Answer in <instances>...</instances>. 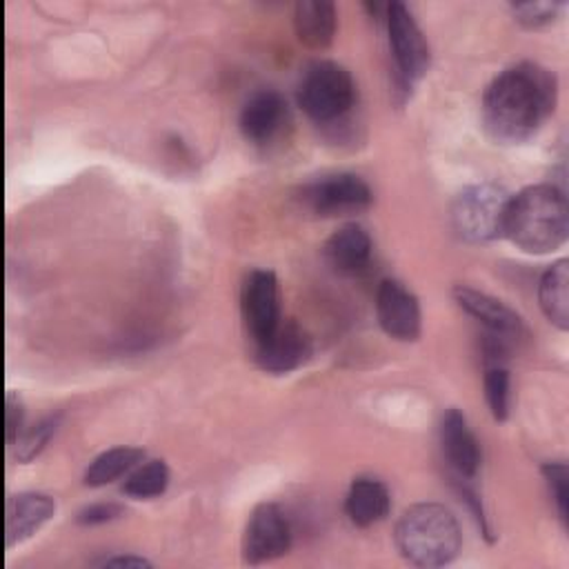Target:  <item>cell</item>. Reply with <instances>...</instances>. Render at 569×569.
<instances>
[{"label":"cell","mask_w":569,"mask_h":569,"mask_svg":"<svg viewBox=\"0 0 569 569\" xmlns=\"http://www.w3.org/2000/svg\"><path fill=\"white\" fill-rule=\"evenodd\" d=\"M556 78L533 62L505 69L485 91L482 124L491 140L516 144L531 138L551 116Z\"/></svg>","instance_id":"obj_1"},{"label":"cell","mask_w":569,"mask_h":569,"mask_svg":"<svg viewBox=\"0 0 569 569\" xmlns=\"http://www.w3.org/2000/svg\"><path fill=\"white\" fill-rule=\"evenodd\" d=\"M569 233L567 196L556 184H533L509 198L505 231L518 249L547 253L558 249Z\"/></svg>","instance_id":"obj_2"},{"label":"cell","mask_w":569,"mask_h":569,"mask_svg":"<svg viewBox=\"0 0 569 569\" xmlns=\"http://www.w3.org/2000/svg\"><path fill=\"white\" fill-rule=\"evenodd\" d=\"M460 527L456 516L438 502L409 507L396 525V547L416 567L449 565L460 551Z\"/></svg>","instance_id":"obj_3"},{"label":"cell","mask_w":569,"mask_h":569,"mask_svg":"<svg viewBox=\"0 0 569 569\" xmlns=\"http://www.w3.org/2000/svg\"><path fill=\"white\" fill-rule=\"evenodd\" d=\"M356 100L351 73L331 60H320L307 67L298 84V104L316 122L340 120Z\"/></svg>","instance_id":"obj_4"},{"label":"cell","mask_w":569,"mask_h":569,"mask_svg":"<svg viewBox=\"0 0 569 569\" xmlns=\"http://www.w3.org/2000/svg\"><path fill=\"white\" fill-rule=\"evenodd\" d=\"M509 198L511 196L493 182H480L462 189L451 207L456 233L467 242L502 238Z\"/></svg>","instance_id":"obj_5"},{"label":"cell","mask_w":569,"mask_h":569,"mask_svg":"<svg viewBox=\"0 0 569 569\" xmlns=\"http://www.w3.org/2000/svg\"><path fill=\"white\" fill-rule=\"evenodd\" d=\"M385 18L398 78L405 82V87H409L429 69V44L411 11L402 2H389Z\"/></svg>","instance_id":"obj_6"},{"label":"cell","mask_w":569,"mask_h":569,"mask_svg":"<svg viewBox=\"0 0 569 569\" xmlns=\"http://www.w3.org/2000/svg\"><path fill=\"white\" fill-rule=\"evenodd\" d=\"M291 525L282 509L273 502L258 505L247 522L242 553L249 565H260L284 556L291 547Z\"/></svg>","instance_id":"obj_7"},{"label":"cell","mask_w":569,"mask_h":569,"mask_svg":"<svg viewBox=\"0 0 569 569\" xmlns=\"http://www.w3.org/2000/svg\"><path fill=\"white\" fill-rule=\"evenodd\" d=\"M240 309L253 345L267 340L280 325L278 280L269 269H253L247 273L240 291Z\"/></svg>","instance_id":"obj_8"},{"label":"cell","mask_w":569,"mask_h":569,"mask_svg":"<svg viewBox=\"0 0 569 569\" xmlns=\"http://www.w3.org/2000/svg\"><path fill=\"white\" fill-rule=\"evenodd\" d=\"M302 198L318 216H347L367 209L373 193L362 178L353 173H333L311 182Z\"/></svg>","instance_id":"obj_9"},{"label":"cell","mask_w":569,"mask_h":569,"mask_svg":"<svg viewBox=\"0 0 569 569\" xmlns=\"http://www.w3.org/2000/svg\"><path fill=\"white\" fill-rule=\"evenodd\" d=\"M376 316L382 331L396 340L411 342L420 336L418 298L398 280H382L378 284Z\"/></svg>","instance_id":"obj_10"},{"label":"cell","mask_w":569,"mask_h":569,"mask_svg":"<svg viewBox=\"0 0 569 569\" xmlns=\"http://www.w3.org/2000/svg\"><path fill=\"white\" fill-rule=\"evenodd\" d=\"M311 356V340L296 322H282L276 331L256 345V362L267 373H289L302 367Z\"/></svg>","instance_id":"obj_11"},{"label":"cell","mask_w":569,"mask_h":569,"mask_svg":"<svg viewBox=\"0 0 569 569\" xmlns=\"http://www.w3.org/2000/svg\"><path fill=\"white\" fill-rule=\"evenodd\" d=\"M453 300L462 311L476 318L489 331V336L507 342L511 338H518L522 331V320L518 318V313L489 293L458 284L453 287Z\"/></svg>","instance_id":"obj_12"},{"label":"cell","mask_w":569,"mask_h":569,"mask_svg":"<svg viewBox=\"0 0 569 569\" xmlns=\"http://www.w3.org/2000/svg\"><path fill=\"white\" fill-rule=\"evenodd\" d=\"M56 513V502L47 493L22 491L7 498V549L31 538Z\"/></svg>","instance_id":"obj_13"},{"label":"cell","mask_w":569,"mask_h":569,"mask_svg":"<svg viewBox=\"0 0 569 569\" xmlns=\"http://www.w3.org/2000/svg\"><path fill=\"white\" fill-rule=\"evenodd\" d=\"M287 118V102L273 89L253 93L240 111V131L249 142L262 144L271 140Z\"/></svg>","instance_id":"obj_14"},{"label":"cell","mask_w":569,"mask_h":569,"mask_svg":"<svg viewBox=\"0 0 569 569\" xmlns=\"http://www.w3.org/2000/svg\"><path fill=\"white\" fill-rule=\"evenodd\" d=\"M440 442L449 465L458 476L471 478L480 467V447L465 416L458 409H447L440 420Z\"/></svg>","instance_id":"obj_15"},{"label":"cell","mask_w":569,"mask_h":569,"mask_svg":"<svg viewBox=\"0 0 569 569\" xmlns=\"http://www.w3.org/2000/svg\"><path fill=\"white\" fill-rule=\"evenodd\" d=\"M322 253L329 267H333L338 273L351 276L367 267L371 258V238L360 224L349 222L329 236Z\"/></svg>","instance_id":"obj_16"},{"label":"cell","mask_w":569,"mask_h":569,"mask_svg":"<svg viewBox=\"0 0 569 569\" xmlns=\"http://www.w3.org/2000/svg\"><path fill=\"white\" fill-rule=\"evenodd\" d=\"M336 7L329 0H300L293 9L298 40L309 49H327L336 36Z\"/></svg>","instance_id":"obj_17"},{"label":"cell","mask_w":569,"mask_h":569,"mask_svg":"<svg viewBox=\"0 0 569 569\" xmlns=\"http://www.w3.org/2000/svg\"><path fill=\"white\" fill-rule=\"evenodd\" d=\"M389 491L376 478H356L345 498V513L356 527H371L389 513Z\"/></svg>","instance_id":"obj_18"},{"label":"cell","mask_w":569,"mask_h":569,"mask_svg":"<svg viewBox=\"0 0 569 569\" xmlns=\"http://www.w3.org/2000/svg\"><path fill=\"white\" fill-rule=\"evenodd\" d=\"M540 309L551 325L558 329L569 327V262H553L538 282Z\"/></svg>","instance_id":"obj_19"},{"label":"cell","mask_w":569,"mask_h":569,"mask_svg":"<svg viewBox=\"0 0 569 569\" xmlns=\"http://www.w3.org/2000/svg\"><path fill=\"white\" fill-rule=\"evenodd\" d=\"M142 449L138 447H113L102 451L100 456H96L91 460V465L84 471V485L87 487H104L113 480H118L120 476L129 473L140 460H142Z\"/></svg>","instance_id":"obj_20"},{"label":"cell","mask_w":569,"mask_h":569,"mask_svg":"<svg viewBox=\"0 0 569 569\" xmlns=\"http://www.w3.org/2000/svg\"><path fill=\"white\" fill-rule=\"evenodd\" d=\"M169 487V467L164 460H149L127 476L122 491L138 500H149L164 493Z\"/></svg>","instance_id":"obj_21"},{"label":"cell","mask_w":569,"mask_h":569,"mask_svg":"<svg viewBox=\"0 0 569 569\" xmlns=\"http://www.w3.org/2000/svg\"><path fill=\"white\" fill-rule=\"evenodd\" d=\"M60 425V416H47L42 420H38L36 425H31L29 429H24L18 440L11 445L16 460L18 462H31L44 447L47 442L53 438L56 429Z\"/></svg>","instance_id":"obj_22"},{"label":"cell","mask_w":569,"mask_h":569,"mask_svg":"<svg viewBox=\"0 0 569 569\" xmlns=\"http://www.w3.org/2000/svg\"><path fill=\"white\" fill-rule=\"evenodd\" d=\"M485 400L496 420L509 416V371L505 365H489L485 369Z\"/></svg>","instance_id":"obj_23"},{"label":"cell","mask_w":569,"mask_h":569,"mask_svg":"<svg viewBox=\"0 0 569 569\" xmlns=\"http://www.w3.org/2000/svg\"><path fill=\"white\" fill-rule=\"evenodd\" d=\"M542 476L549 485V491L556 500V509L562 522H567V505H569V469L565 462H547L542 467Z\"/></svg>","instance_id":"obj_24"},{"label":"cell","mask_w":569,"mask_h":569,"mask_svg":"<svg viewBox=\"0 0 569 569\" xmlns=\"http://www.w3.org/2000/svg\"><path fill=\"white\" fill-rule=\"evenodd\" d=\"M558 9H560L558 2H522L511 7L513 18L527 29H538L549 24L556 18Z\"/></svg>","instance_id":"obj_25"},{"label":"cell","mask_w":569,"mask_h":569,"mask_svg":"<svg viewBox=\"0 0 569 569\" xmlns=\"http://www.w3.org/2000/svg\"><path fill=\"white\" fill-rule=\"evenodd\" d=\"M22 422H24V409H22V402L20 398L9 391L7 393V400H4V438H7V445L11 447L18 436L24 431L22 429Z\"/></svg>","instance_id":"obj_26"},{"label":"cell","mask_w":569,"mask_h":569,"mask_svg":"<svg viewBox=\"0 0 569 569\" xmlns=\"http://www.w3.org/2000/svg\"><path fill=\"white\" fill-rule=\"evenodd\" d=\"M120 513H122V507L116 505V502H96V505L84 507L78 513V525H87V527L89 525H104V522L116 520Z\"/></svg>","instance_id":"obj_27"},{"label":"cell","mask_w":569,"mask_h":569,"mask_svg":"<svg viewBox=\"0 0 569 569\" xmlns=\"http://www.w3.org/2000/svg\"><path fill=\"white\" fill-rule=\"evenodd\" d=\"M102 567H149V560L138 556H116V558H107Z\"/></svg>","instance_id":"obj_28"}]
</instances>
